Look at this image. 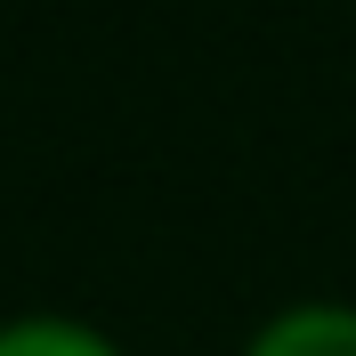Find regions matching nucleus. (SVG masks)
I'll use <instances>...</instances> for the list:
<instances>
[{"instance_id":"2","label":"nucleus","mask_w":356,"mask_h":356,"mask_svg":"<svg viewBox=\"0 0 356 356\" xmlns=\"http://www.w3.org/2000/svg\"><path fill=\"white\" fill-rule=\"evenodd\" d=\"M0 356H113V348L97 332H81V324L33 316V324H8V332H0Z\"/></svg>"},{"instance_id":"1","label":"nucleus","mask_w":356,"mask_h":356,"mask_svg":"<svg viewBox=\"0 0 356 356\" xmlns=\"http://www.w3.org/2000/svg\"><path fill=\"white\" fill-rule=\"evenodd\" d=\"M251 356H356V316L348 308H291L251 340Z\"/></svg>"}]
</instances>
